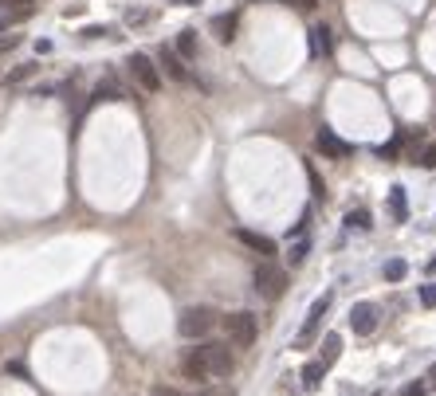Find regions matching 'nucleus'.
<instances>
[{
	"mask_svg": "<svg viewBox=\"0 0 436 396\" xmlns=\"http://www.w3.org/2000/svg\"><path fill=\"white\" fill-rule=\"evenodd\" d=\"M224 334H228V346L236 349H252L256 346V337H259V318L252 310H232L220 318Z\"/></svg>",
	"mask_w": 436,
	"mask_h": 396,
	"instance_id": "obj_1",
	"label": "nucleus"
},
{
	"mask_svg": "<svg viewBox=\"0 0 436 396\" xmlns=\"http://www.w3.org/2000/svg\"><path fill=\"white\" fill-rule=\"evenodd\" d=\"M216 310L213 306H189V310H181V318H177V334L181 337H189V341H197V337H208L216 329Z\"/></svg>",
	"mask_w": 436,
	"mask_h": 396,
	"instance_id": "obj_2",
	"label": "nucleus"
},
{
	"mask_svg": "<svg viewBox=\"0 0 436 396\" xmlns=\"http://www.w3.org/2000/svg\"><path fill=\"white\" fill-rule=\"evenodd\" d=\"M252 283H256L259 298L275 302V298H283V290H287V271H283L279 263H259L256 275H252Z\"/></svg>",
	"mask_w": 436,
	"mask_h": 396,
	"instance_id": "obj_3",
	"label": "nucleus"
},
{
	"mask_svg": "<svg viewBox=\"0 0 436 396\" xmlns=\"http://www.w3.org/2000/svg\"><path fill=\"white\" fill-rule=\"evenodd\" d=\"M126 71H130V79H134L145 94H157V91H162V71H157V63L150 60L145 51H134V55H130Z\"/></svg>",
	"mask_w": 436,
	"mask_h": 396,
	"instance_id": "obj_4",
	"label": "nucleus"
},
{
	"mask_svg": "<svg viewBox=\"0 0 436 396\" xmlns=\"http://www.w3.org/2000/svg\"><path fill=\"white\" fill-rule=\"evenodd\" d=\"M197 357H201V365H205L208 380L228 377V373H232V349H228V341H205V346H197Z\"/></svg>",
	"mask_w": 436,
	"mask_h": 396,
	"instance_id": "obj_5",
	"label": "nucleus"
},
{
	"mask_svg": "<svg viewBox=\"0 0 436 396\" xmlns=\"http://www.w3.org/2000/svg\"><path fill=\"white\" fill-rule=\"evenodd\" d=\"M330 302H334V295L326 290V295H318L315 302H311V310H307V322H303V329L295 334V349H307L311 346V337L318 334V322H323V314L330 310Z\"/></svg>",
	"mask_w": 436,
	"mask_h": 396,
	"instance_id": "obj_6",
	"label": "nucleus"
},
{
	"mask_svg": "<svg viewBox=\"0 0 436 396\" xmlns=\"http://www.w3.org/2000/svg\"><path fill=\"white\" fill-rule=\"evenodd\" d=\"M315 145H318V153H323V157H334V161H346V157H350V142H342V137L330 134V130H318Z\"/></svg>",
	"mask_w": 436,
	"mask_h": 396,
	"instance_id": "obj_7",
	"label": "nucleus"
},
{
	"mask_svg": "<svg viewBox=\"0 0 436 396\" xmlns=\"http://www.w3.org/2000/svg\"><path fill=\"white\" fill-rule=\"evenodd\" d=\"M350 329L358 337H369L377 329V306H369V302H358L350 310Z\"/></svg>",
	"mask_w": 436,
	"mask_h": 396,
	"instance_id": "obj_8",
	"label": "nucleus"
},
{
	"mask_svg": "<svg viewBox=\"0 0 436 396\" xmlns=\"http://www.w3.org/2000/svg\"><path fill=\"white\" fill-rule=\"evenodd\" d=\"M236 239L244 247H252L256 255H264V259H272L275 255V239H267V236H259V232H248V228H236Z\"/></svg>",
	"mask_w": 436,
	"mask_h": 396,
	"instance_id": "obj_9",
	"label": "nucleus"
},
{
	"mask_svg": "<svg viewBox=\"0 0 436 396\" xmlns=\"http://www.w3.org/2000/svg\"><path fill=\"white\" fill-rule=\"evenodd\" d=\"M181 373H185L189 380H197V385H208V373H205V365H201L197 349H189V353L181 357Z\"/></svg>",
	"mask_w": 436,
	"mask_h": 396,
	"instance_id": "obj_10",
	"label": "nucleus"
},
{
	"mask_svg": "<svg viewBox=\"0 0 436 396\" xmlns=\"http://www.w3.org/2000/svg\"><path fill=\"white\" fill-rule=\"evenodd\" d=\"M162 63H165V75L169 79H177V83H189V71H185V60H181L173 47H165L162 51Z\"/></svg>",
	"mask_w": 436,
	"mask_h": 396,
	"instance_id": "obj_11",
	"label": "nucleus"
},
{
	"mask_svg": "<svg viewBox=\"0 0 436 396\" xmlns=\"http://www.w3.org/2000/svg\"><path fill=\"white\" fill-rule=\"evenodd\" d=\"M338 357H342V334H326L323 337V357H318V365H323V369H330Z\"/></svg>",
	"mask_w": 436,
	"mask_h": 396,
	"instance_id": "obj_12",
	"label": "nucleus"
},
{
	"mask_svg": "<svg viewBox=\"0 0 436 396\" xmlns=\"http://www.w3.org/2000/svg\"><path fill=\"white\" fill-rule=\"evenodd\" d=\"M299 377H303V388H307V392H315V388L323 385L326 369H323L318 361H307V365H303V373H299Z\"/></svg>",
	"mask_w": 436,
	"mask_h": 396,
	"instance_id": "obj_13",
	"label": "nucleus"
},
{
	"mask_svg": "<svg viewBox=\"0 0 436 396\" xmlns=\"http://www.w3.org/2000/svg\"><path fill=\"white\" fill-rule=\"evenodd\" d=\"M311 47H315V55H326L330 51V28H311Z\"/></svg>",
	"mask_w": 436,
	"mask_h": 396,
	"instance_id": "obj_14",
	"label": "nucleus"
},
{
	"mask_svg": "<svg viewBox=\"0 0 436 396\" xmlns=\"http://www.w3.org/2000/svg\"><path fill=\"white\" fill-rule=\"evenodd\" d=\"M177 55H181V60H193V55H197V35H193V32H181L177 35Z\"/></svg>",
	"mask_w": 436,
	"mask_h": 396,
	"instance_id": "obj_15",
	"label": "nucleus"
},
{
	"mask_svg": "<svg viewBox=\"0 0 436 396\" xmlns=\"http://www.w3.org/2000/svg\"><path fill=\"white\" fill-rule=\"evenodd\" d=\"M232 28H236V16H216V20H213V32H216V40H224V43H228L232 35H236V32H232Z\"/></svg>",
	"mask_w": 436,
	"mask_h": 396,
	"instance_id": "obj_16",
	"label": "nucleus"
},
{
	"mask_svg": "<svg viewBox=\"0 0 436 396\" xmlns=\"http://www.w3.org/2000/svg\"><path fill=\"white\" fill-rule=\"evenodd\" d=\"M405 275H409V263H405V259H389V263H385V278H389V283H401Z\"/></svg>",
	"mask_w": 436,
	"mask_h": 396,
	"instance_id": "obj_17",
	"label": "nucleus"
},
{
	"mask_svg": "<svg viewBox=\"0 0 436 396\" xmlns=\"http://www.w3.org/2000/svg\"><path fill=\"white\" fill-rule=\"evenodd\" d=\"M94 98H122V86L114 79H103V83L94 86Z\"/></svg>",
	"mask_w": 436,
	"mask_h": 396,
	"instance_id": "obj_18",
	"label": "nucleus"
},
{
	"mask_svg": "<svg viewBox=\"0 0 436 396\" xmlns=\"http://www.w3.org/2000/svg\"><path fill=\"white\" fill-rule=\"evenodd\" d=\"M389 204H393V216H397V220L409 216V208H405V188H401V185H393V193H389Z\"/></svg>",
	"mask_w": 436,
	"mask_h": 396,
	"instance_id": "obj_19",
	"label": "nucleus"
},
{
	"mask_svg": "<svg viewBox=\"0 0 436 396\" xmlns=\"http://www.w3.org/2000/svg\"><path fill=\"white\" fill-rule=\"evenodd\" d=\"M35 71H40V63H24V67H16V71L9 75V83H24V79H32Z\"/></svg>",
	"mask_w": 436,
	"mask_h": 396,
	"instance_id": "obj_20",
	"label": "nucleus"
},
{
	"mask_svg": "<svg viewBox=\"0 0 436 396\" xmlns=\"http://www.w3.org/2000/svg\"><path fill=\"white\" fill-rule=\"evenodd\" d=\"M346 224H350V228H362V232H366V228H369V212H366V208L350 212V216H346Z\"/></svg>",
	"mask_w": 436,
	"mask_h": 396,
	"instance_id": "obj_21",
	"label": "nucleus"
},
{
	"mask_svg": "<svg viewBox=\"0 0 436 396\" xmlns=\"http://www.w3.org/2000/svg\"><path fill=\"white\" fill-rule=\"evenodd\" d=\"M4 9H9L12 16H28V12H32V0H4Z\"/></svg>",
	"mask_w": 436,
	"mask_h": 396,
	"instance_id": "obj_22",
	"label": "nucleus"
},
{
	"mask_svg": "<svg viewBox=\"0 0 436 396\" xmlns=\"http://www.w3.org/2000/svg\"><path fill=\"white\" fill-rule=\"evenodd\" d=\"M307 251H311V244H307V239H299V244L291 247V267H299V263L307 259Z\"/></svg>",
	"mask_w": 436,
	"mask_h": 396,
	"instance_id": "obj_23",
	"label": "nucleus"
},
{
	"mask_svg": "<svg viewBox=\"0 0 436 396\" xmlns=\"http://www.w3.org/2000/svg\"><path fill=\"white\" fill-rule=\"evenodd\" d=\"M417 165H425V169H436V145H425L420 149V157H413Z\"/></svg>",
	"mask_w": 436,
	"mask_h": 396,
	"instance_id": "obj_24",
	"label": "nucleus"
},
{
	"mask_svg": "<svg viewBox=\"0 0 436 396\" xmlns=\"http://www.w3.org/2000/svg\"><path fill=\"white\" fill-rule=\"evenodd\" d=\"M420 306H428V310L436 306V283H425V287H420Z\"/></svg>",
	"mask_w": 436,
	"mask_h": 396,
	"instance_id": "obj_25",
	"label": "nucleus"
},
{
	"mask_svg": "<svg viewBox=\"0 0 436 396\" xmlns=\"http://www.w3.org/2000/svg\"><path fill=\"white\" fill-rule=\"evenodd\" d=\"M397 153H401V137H393V142L389 145H381V149H377V157H385V161H393Z\"/></svg>",
	"mask_w": 436,
	"mask_h": 396,
	"instance_id": "obj_26",
	"label": "nucleus"
},
{
	"mask_svg": "<svg viewBox=\"0 0 436 396\" xmlns=\"http://www.w3.org/2000/svg\"><path fill=\"white\" fill-rule=\"evenodd\" d=\"M397 396H425V385H420V380H413V385H405Z\"/></svg>",
	"mask_w": 436,
	"mask_h": 396,
	"instance_id": "obj_27",
	"label": "nucleus"
},
{
	"mask_svg": "<svg viewBox=\"0 0 436 396\" xmlns=\"http://www.w3.org/2000/svg\"><path fill=\"white\" fill-rule=\"evenodd\" d=\"M283 4H291V9H299V12H311L318 0H283Z\"/></svg>",
	"mask_w": 436,
	"mask_h": 396,
	"instance_id": "obj_28",
	"label": "nucleus"
},
{
	"mask_svg": "<svg viewBox=\"0 0 436 396\" xmlns=\"http://www.w3.org/2000/svg\"><path fill=\"white\" fill-rule=\"evenodd\" d=\"M154 396H185V392H177L173 385H157V388H154Z\"/></svg>",
	"mask_w": 436,
	"mask_h": 396,
	"instance_id": "obj_29",
	"label": "nucleus"
},
{
	"mask_svg": "<svg viewBox=\"0 0 436 396\" xmlns=\"http://www.w3.org/2000/svg\"><path fill=\"white\" fill-rule=\"evenodd\" d=\"M12 47H16V35H9V40H0V55H9Z\"/></svg>",
	"mask_w": 436,
	"mask_h": 396,
	"instance_id": "obj_30",
	"label": "nucleus"
},
{
	"mask_svg": "<svg viewBox=\"0 0 436 396\" xmlns=\"http://www.w3.org/2000/svg\"><path fill=\"white\" fill-rule=\"evenodd\" d=\"M428 275H436V255H432V259H428Z\"/></svg>",
	"mask_w": 436,
	"mask_h": 396,
	"instance_id": "obj_31",
	"label": "nucleus"
},
{
	"mask_svg": "<svg viewBox=\"0 0 436 396\" xmlns=\"http://www.w3.org/2000/svg\"><path fill=\"white\" fill-rule=\"evenodd\" d=\"M177 4H189V9H193V4H201V0H177Z\"/></svg>",
	"mask_w": 436,
	"mask_h": 396,
	"instance_id": "obj_32",
	"label": "nucleus"
}]
</instances>
